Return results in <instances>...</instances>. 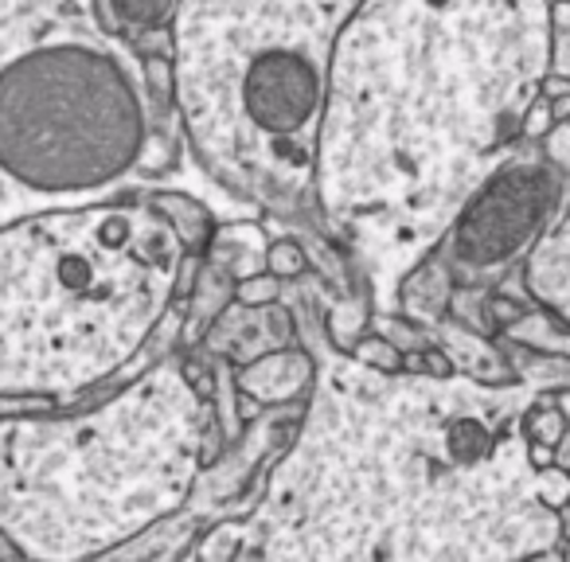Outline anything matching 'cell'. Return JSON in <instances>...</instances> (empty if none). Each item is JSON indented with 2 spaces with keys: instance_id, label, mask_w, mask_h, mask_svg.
Segmentation results:
<instances>
[{
  "instance_id": "obj_1",
  "label": "cell",
  "mask_w": 570,
  "mask_h": 562,
  "mask_svg": "<svg viewBox=\"0 0 570 562\" xmlns=\"http://www.w3.org/2000/svg\"><path fill=\"white\" fill-rule=\"evenodd\" d=\"M512 492V426L438 375L325 364L269 465L238 559H473L531 551Z\"/></svg>"
},
{
  "instance_id": "obj_2",
  "label": "cell",
  "mask_w": 570,
  "mask_h": 562,
  "mask_svg": "<svg viewBox=\"0 0 570 562\" xmlns=\"http://www.w3.org/2000/svg\"><path fill=\"white\" fill-rule=\"evenodd\" d=\"M528 0H364L328 63L313 199L336 230L426 219L523 126Z\"/></svg>"
},
{
  "instance_id": "obj_3",
  "label": "cell",
  "mask_w": 570,
  "mask_h": 562,
  "mask_svg": "<svg viewBox=\"0 0 570 562\" xmlns=\"http://www.w3.org/2000/svg\"><path fill=\"white\" fill-rule=\"evenodd\" d=\"M219 434L180 356L67 414L0 418V528L24 559H106L180 512Z\"/></svg>"
},
{
  "instance_id": "obj_4",
  "label": "cell",
  "mask_w": 570,
  "mask_h": 562,
  "mask_svg": "<svg viewBox=\"0 0 570 562\" xmlns=\"http://www.w3.org/2000/svg\"><path fill=\"white\" fill-rule=\"evenodd\" d=\"M184 262L149 199L0 227V395L75 398L110 383L180 297Z\"/></svg>"
},
{
  "instance_id": "obj_5",
  "label": "cell",
  "mask_w": 570,
  "mask_h": 562,
  "mask_svg": "<svg viewBox=\"0 0 570 562\" xmlns=\"http://www.w3.org/2000/svg\"><path fill=\"white\" fill-rule=\"evenodd\" d=\"M364 0H176V110L215 184L269 211L313 196L328 63Z\"/></svg>"
},
{
  "instance_id": "obj_6",
  "label": "cell",
  "mask_w": 570,
  "mask_h": 562,
  "mask_svg": "<svg viewBox=\"0 0 570 562\" xmlns=\"http://www.w3.org/2000/svg\"><path fill=\"white\" fill-rule=\"evenodd\" d=\"M141 149V98L106 51L56 43L0 71V168L24 188H106Z\"/></svg>"
},
{
  "instance_id": "obj_7",
  "label": "cell",
  "mask_w": 570,
  "mask_h": 562,
  "mask_svg": "<svg viewBox=\"0 0 570 562\" xmlns=\"http://www.w3.org/2000/svg\"><path fill=\"white\" fill-rule=\"evenodd\" d=\"M547 199H551V180L543 168L515 165L500 172L461 215L450 243V262L461 274L512 262L535 238L547 215Z\"/></svg>"
},
{
  "instance_id": "obj_8",
  "label": "cell",
  "mask_w": 570,
  "mask_h": 562,
  "mask_svg": "<svg viewBox=\"0 0 570 562\" xmlns=\"http://www.w3.org/2000/svg\"><path fill=\"white\" fill-rule=\"evenodd\" d=\"M238 391L254 395L262 406H297L317 383V364L309 352L285 344V348H269L262 356L246 359L235 375Z\"/></svg>"
},
{
  "instance_id": "obj_9",
  "label": "cell",
  "mask_w": 570,
  "mask_h": 562,
  "mask_svg": "<svg viewBox=\"0 0 570 562\" xmlns=\"http://www.w3.org/2000/svg\"><path fill=\"white\" fill-rule=\"evenodd\" d=\"M528 286L543 305L570 317V219L535 250L528 266Z\"/></svg>"
},
{
  "instance_id": "obj_10",
  "label": "cell",
  "mask_w": 570,
  "mask_h": 562,
  "mask_svg": "<svg viewBox=\"0 0 570 562\" xmlns=\"http://www.w3.org/2000/svg\"><path fill=\"white\" fill-rule=\"evenodd\" d=\"M230 302H235V277L215 266V262H199L196 282H191V289H188V305H191L188 344L204 341V336L219 325V317L227 313Z\"/></svg>"
},
{
  "instance_id": "obj_11",
  "label": "cell",
  "mask_w": 570,
  "mask_h": 562,
  "mask_svg": "<svg viewBox=\"0 0 570 562\" xmlns=\"http://www.w3.org/2000/svg\"><path fill=\"white\" fill-rule=\"evenodd\" d=\"M149 207H157V211L173 223V230L180 235L184 250H188L191 258H204V254L212 250V238H215V230H219V223H215V215L207 211L196 196H184V191H153Z\"/></svg>"
},
{
  "instance_id": "obj_12",
  "label": "cell",
  "mask_w": 570,
  "mask_h": 562,
  "mask_svg": "<svg viewBox=\"0 0 570 562\" xmlns=\"http://www.w3.org/2000/svg\"><path fill=\"white\" fill-rule=\"evenodd\" d=\"M266 235L254 223H227L215 230L212 250L204 254L207 262H215L219 269H227L235 282H243L246 274L266 269Z\"/></svg>"
},
{
  "instance_id": "obj_13",
  "label": "cell",
  "mask_w": 570,
  "mask_h": 562,
  "mask_svg": "<svg viewBox=\"0 0 570 562\" xmlns=\"http://www.w3.org/2000/svg\"><path fill=\"white\" fill-rule=\"evenodd\" d=\"M399 302H403L406 317H422V321H438V317H442L445 305L453 302L450 286H445L442 266H438V262H426V266H422L419 274H414L411 282L403 286Z\"/></svg>"
},
{
  "instance_id": "obj_14",
  "label": "cell",
  "mask_w": 570,
  "mask_h": 562,
  "mask_svg": "<svg viewBox=\"0 0 570 562\" xmlns=\"http://www.w3.org/2000/svg\"><path fill=\"white\" fill-rule=\"evenodd\" d=\"M243 543H246V520H219L207 531H199V539L191 543L188 559L227 562V559H238V554H243Z\"/></svg>"
},
{
  "instance_id": "obj_15",
  "label": "cell",
  "mask_w": 570,
  "mask_h": 562,
  "mask_svg": "<svg viewBox=\"0 0 570 562\" xmlns=\"http://www.w3.org/2000/svg\"><path fill=\"white\" fill-rule=\"evenodd\" d=\"M114 4H118L126 36H145V32H160V28H173V17H176V0H114Z\"/></svg>"
},
{
  "instance_id": "obj_16",
  "label": "cell",
  "mask_w": 570,
  "mask_h": 562,
  "mask_svg": "<svg viewBox=\"0 0 570 562\" xmlns=\"http://www.w3.org/2000/svg\"><path fill=\"white\" fill-rule=\"evenodd\" d=\"M348 356L364 367H375V372H403V352H399V344L380 333H364L348 348Z\"/></svg>"
},
{
  "instance_id": "obj_17",
  "label": "cell",
  "mask_w": 570,
  "mask_h": 562,
  "mask_svg": "<svg viewBox=\"0 0 570 562\" xmlns=\"http://www.w3.org/2000/svg\"><path fill=\"white\" fill-rule=\"evenodd\" d=\"M364 333H367L364 302H336L333 317H328V341H333V348L348 352Z\"/></svg>"
},
{
  "instance_id": "obj_18",
  "label": "cell",
  "mask_w": 570,
  "mask_h": 562,
  "mask_svg": "<svg viewBox=\"0 0 570 562\" xmlns=\"http://www.w3.org/2000/svg\"><path fill=\"white\" fill-rule=\"evenodd\" d=\"M266 269L282 277V282H294V277H302L309 269V254H305V246L297 238H274L266 246Z\"/></svg>"
},
{
  "instance_id": "obj_19",
  "label": "cell",
  "mask_w": 570,
  "mask_h": 562,
  "mask_svg": "<svg viewBox=\"0 0 570 562\" xmlns=\"http://www.w3.org/2000/svg\"><path fill=\"white\" fill-rule=\"evenodd\" d=\"M282 297V277L269 274V269H258V274H246L243 282H235V305L243 309H266Z\"/></svg>"
},
{
  "instance_id": "obj_20",
  "label": "cell",
  "mask_w": 570,
  "mask_h": 562,
  "mask_svg": "<svg viewBox=\"0 0 570 562\" xmlns=\"http://www.w3.org/2000/svg\"><path fill=\"white\" fill-rule=\"evenodd\" d=\"M145 82H149V95L157 98V110L176 106V67L173 56H149L145 59Z\"/></svg>"
},
{
  "instance_id": "obj_21",
  "label": "cell",
  "mask_w": 570,
  "mask_h": 562,
  "mask_svg": "<svg viewBox=\"0 0 570 562\" xmlns=\"http://www.w3.org/2000/svg\"><path fill=\"white\" fill-rule=\"evenodd\" d=\"M523 430H528L531 442H547V445H559L562 434H567V422H562L559 406L551 403H539L528 411V418H523Z\"/></svg>"
},
{
  "instance_id": "obj_22",
  "label": "cell",
  "mask_w": 570,
  "mask_h": 562,
  "mask_svg": "<svg viewBox=\"0 0 570 562\" xmlns=\"http://www.w3.org/2000/svg\"><path fill=\"white\" fill-rule=\"evenodd\" d=\"M551 121H554L551 98H543V102H531L528 114H523V134H531V137L547 134V129H551Z\"/></svg>"
},
{
  "instance_id": "obj_23",
  "label": "cell",
  "mask_w": 570,
  "mask_h": 562,
  "mask_svg": "<svg viewBox=\"0 0 570 562\" xmlns=\"http://www.w3.org/2000/svg\"><path fill=\"white\" fill-rule=\"evenodd\" d=\"M95 17H98V24H102V32L126 36V28H121V17H118V4H114V0H95Z\"/></svg>"
},
{
  "instance_id": "obj_24",
  "label": "cell",
  "mask_w": 570,
  "mask_h": 562,
  "mask_svg": "<svg viewBox=\"0 0 570 562\" xmlns=\"http://www.w3.org/2000/svg\"><path fill=\"white\" fill-rule=\"evenodd\" d=\"M489 313H492V321H497V325H515V321L523 317L520 305L508 302V297H492V302H489Z\"/></svg>"
},
{
  "instance_id": "obj_25",
  "label": "cell",
  "mask_w": 570,
  "mask_h": 562,
  "mask_svg": "<svg viewBox=\"0 0 570 562\" xmlns=\"http://www.w3.org/2000/svg\"><path fill=\"white\" fill-rule=\"evenodd\" d=\"M0 559H24V551L17 546V539H12L4 528H0Z\"/></svg>"
},
{
  "instance_id": "obj_26",
  "label": "cell",
  "mask_w": 570,
  "mask_h": 562,
  "mask_svg": "<svg viewBox=\"0 0 570 562\" xmlns=\"http://www.w3.org/2000/svg\"><path fill=\"white\" fill-rule=\"evenodd\" d=\"M570 95V79H547L543 82V98H567Z\"/></svg>"
},
{
  "instance_id": "obj_27",
  "label": "cell",
  "mask_w": 570,
  "mask_h": 562,
  "mask_svg": "<svg viewBox=\"0 0 570 562\" xmlns=\"http://www.w3.org/2000/svg\"><path fill=\"white\" fill-rule=\"evenodd\" d=\"M554 461H559L562 469H570V434H562V442H559V453H554Z\"/></svg>"
},
{
  "instance_id": "obj_28",
  "label": "cell",
  "mask_w": 570,
  "mask_h": 562,
  "mask_svg": "<svg viewBox=\"0 0 570 562\" xmlns=\"http://www.w3.org/2000/svg\"><path fill=\"white\" fill-rule=\"evenodd\" d=\"M559 523H562V539H570V504L559 507Z\"/></svg>"
}]
</instances>
